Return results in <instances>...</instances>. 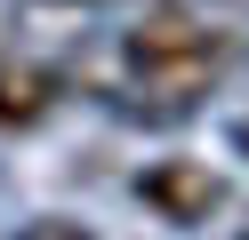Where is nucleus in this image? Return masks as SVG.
<instances>
[{"mask_svg":"<svg viewBox=\"0 0 249 240\" xmlns=\"http://www.w3.org/2000/svg\"><path fill=\"white\" fill-rule=\"evenodd\" d=\"M225 56H233L225 32L209 16H193L185 0H161V8H145V24L121 32V72L145 112H193L225 80Z\"/></svg>","mask_w":249,"mask_h":240,"instance_id":"nucleus-1","label":"nucleus"},{"mask_svg":"<svg viewBox=\"0 0 249 240\" xmlns=\"http://www.w3.org/2000/svg\"><path fill=\"white\" fill-rule=\"evenodd\" d=\"M137 192H145V208L169 216V224H209L217 208H225V176H217L209 160H153V168L137 176Z\"/></svg>","mask_w":249,"mask_h":240,"instance_id":"nucleus-2","label":"nucleus"},{"mask_svg":"<svg viewBox=\"0 0 249 240\" xmlns=\"http://www.w3.org/2000/svg\"><path fill=\"white\" fill-rule=\"evenodd\" d=\"M56 96H65V80H56L49 64H17V56H0V128H33V120H49Z\"/></svg>","mask_w":249,"mask_h":240,"instance_id":"nucleus-3","label":"nucleus"},{"mask_svg":"<svg viewBox=\"0 0 249 240\" xmlns=\"http://www.w3.org/2000/svg\"><path fill=\"white\" fill-rule=\"evenodd\" d=\"M8 240H97L89 224H72V216H33V224H17Z\"/></svg>","mask_w":249,"mask_h":240,"instance_id":"nucleus-4","label":"nucleus"},{"mask_svg":"<svg viewBox=\"0 0 249 240\" xmlns=\"http://www.w3.org/2000/svg\"><path fill=\"white\" fill-rule=\"evenodd\" d=\"M225 240H249V216H241V224H233V232H225Z\"/></svg>","mask_w":249,"mask_h":240,"instance_id":"nucleus-5","label":"nucleus"},{"mask_svg":"<svg viewBox=\"0 0 249 240\" xmlns=\"http://www.w3.org/2000/svg\"><path fill=\"white\" fill-rule=\"evenodd\" d=\"M72 8H97V0H72Z\"/></svg>","mask_w":249,"mask_h":240,"instance_id":"nucleus-6","label":"nucleus"}]
</instances>
